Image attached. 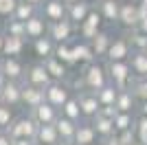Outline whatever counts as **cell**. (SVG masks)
<instances>
[{
  "instance_id": "cell-53",
  "label": "cell",
  "mask_w": 147,
  "mask_h": 145,
  "mask_svg": "<svg viewBox=\"0 0 147 145\" xmlns=\"http://www.w3.org/2000/svg\"><path fill=\"white\" fill-rule=\"evenodd\" d=\"M0 103H2V90H0Z\"/></svg>"
},
{
  "instance_id": "cell-50",
  "label": "cell",
  "mask_w": 147,
  "mask_h": 145,
  "mask_svg": "<svg viewBox=\"0 0 147 145\" xmlns=\"http://www.w3.org/2000/svg\"><path fill=\"white\" fill-rule=\"evenodd\" d=\"M61 2H66V5H73V2H77V0H61Z\"/></svg>"
},
{
  "instance_id": "cell-40",
  "label": "cell",
  "mask_w": 147,
  "mask_h": 145,
  "mask_svg": "<svg viewBox=\"0 0 147 145\" xmlns=\"http://www.w3.org/2000/svg\"><path fill=\"white\" fill-rule=\"evenodd\" d=\"M119 136H121V141L125 145H132L136 141V132H134V127H129V130H123V132H119Z\"/></svg>"
},
{
  "instance_id": "cell-16",
  "label": "cell",
  "mask_w": 147,
  "mask_h": 145,
  "mask_svg": "<svg viewBox=\"0 0 147 145\" xmlns=\"http://www.w3.org/2000/svg\"><path fill=\"white\" fill-rule=\"evenodd\" d=\"M22 84L24 81L9 79V84L2 88V103L11 106V108H22Z\"/></svg>"
},
{
  "instance_id": "cell-30",
  "label": "cell",
  "mask_w": 147,
  "mask_h": 145,
  "mask_svg": "<svg viewBox=\"0 0 147 145\" xmlns=\"http://www.w3.org/2000/svg\"><path fill=\"white\" fill-rule=\"evenodd\" d=\"M35 13H40V7L31 5V2H24V0H20L11 18H16V20H22V22H26V20H29V18H33Z\"/></svg>"
},
{
  "instance_id": "cell-41",
  "label": "cell",
  "mask_w": 147,
  "mask_h": 145,
  "mask_svg": "<svg viewBox=\"0 0 147 145\" xmlns=\"http://www.w3.org/2000/svg\"><path fill=\"white\" fill-rule=\"evenodd\" d=\"M99 115L108 117V119H114V117L119 115V108L114 106V103H110V106H101V110H99Z\"/></svg>"
},
{
  "instance_id": "cell-39",
  "label": "cell",
  "mask_w": 147,
  "mask_h": 145,
  "mask_svg": "<svg viewBox=\"0 0 147 145\" xmlns=\"http://www.w3.org/2000/svg\"><path fill=\"white\" fill-rule=\"evenodd\" d=\"M20 0H0V18H11Z\"/></svg>"
},
{
  "instance_id": "cell-51",
  "label": "cell",
  "mask_w": 147,
  "mask_h": 145,
  "mask_svg": "<svg viewBox=\"0 0 147 145\" xmlns=\"http://www.w3.org/2000/svg\"><path fill=\"white\" fill-rule=\"evenodd\" d=\"M132 145H147V143H143V141H134Z\"/></svg>"
},
{
  "instance_id": "cell-48",
  "label": "cell",
  "mask_w": 147,
  "mask_h": 145,
  "mask_svg": "<svg viewBox=\"0 0 147 145\" xmlns=\"http://www.w3.org/2000/svg\"><path fill=\"white\" fill-rule=\"evenodd\" d=\"M24 2H31V5H35V7H42L44 0H24Z\"/></svg>"
},
{
  "instance_id": "cell-37",
  "label": "cell",
  "mask_w": 147,
  "mask_h": 145,
  "mask_svg": "<svg viewBox=\"0 0 147 145\" xmlns=\"http://www.w3.org/2000/svg\"><path fill=\"white\" fill-rule=\"evenodd\" d=\"M11 106H7V103H0V130H9V125L13 123V119H16V115H13Z\"/></svg>"
},
{
  "instance_id": "cell-27",
  "label": "cell",
  "mask_w": 147,
  "mask_h": 145,
  "mask_svg": "<svg viewBox=\"0 0 147 145\" xmlns=\"http://www.w3.org/2000/svg\"><path fill=\"white\" fill-rule=\"evenodd\" d=\"M92 121V125H94V130H97L99 139H108V136H112V134L117 132V127H114V119H108V117L103 115H97Z\"/></svg>"
},
{
  "instance_id": "cell-26",
  "label": "cell",
  "mask_w": 147,
  "mask_h": 145,
  "mask_svg": "<svg viewBox=\"0 0 147 145\" xmlns=\"http://www.w3.org/2000/svg\"><path fill=\"white\" fill-rule=\"evenodd\" d=\"M7 35V33H5ZM26 37H18V35H7L5 40V53L2 55H13V57H22V53H24L26 48Z\"/></svg>"
},
{
  "instance_id": "cell-47",
  "label": "cell",
  "mask_w": 147,
  "mask_h": 145,
  "mask_svg": "<svg viewBox=\"0 0 147 145\" xmlns=\"http://www.w3.org/2000/svg\"><path fill=\"white\" fill-rule=\"evenodd\" d=\"M7 84H9V77H7V75H5L2 70H0V90H2V88H5Z\"/></svg>"
},
{
  "instance_id": "cell-15",
  "label": "cell",
  "mask_w": 147,
  "mask_h": 145,
  "mask_svg": "<svg viewBox=\"0 0 147 145\" xmlns=\"http://www.w3.org/2000/svg\"><path fill=\"white\" fill-rule=\"evenodd\" d=\"M42 101H46V95H44V88H37L33 84H22V108L33 110L35 106H40Z\"/></svg>"
},
{
  "instance_id": "cell-4",
  "label": "cell",
  "mask_w": 147,
  "mask_h": 145,
  "mask_svg": "<svg viewBox=\"0 0 147 145\" xmlns=\"http://www.w3.org/2000/svg\"><path fill=\"white\" fill-rule=\"evenodd\" d=\"M44 95H46V101L49 103H53L55 108L61 110V106H64L75 92H73V88H70L68 81H57V79H53V81L44 88Z\"/></svg>"
},
{
  "instance_id": "cell-17",
  "label": "cell",
  "mask_w": 147,
  "mask_h": 145,
  "mask_svg": "<svg viewBox=\"0 0 147 145\" xmlns=\"http://www.w3.org/2000/svg\"><path fill=\"white\" fill-rule=\"evenodd\" d=\"M42 62H44V66H46V70H49V75L53 79H57V81H66V79L70 77V66L64 64L59 57L51 55V57H46V60H42Z\"/></svg>"
},
{
  "instance_id": "cell-35",
  "label": "cell",
  "mask_w": 147,
  "mask_h": 145,
  "mask_svg": "<svg viewBox=\"0 0 147 145\" xmlns=\"http://www.w3.org/2000/svg\"><path fill=\"white\" fill-rule=\"evenodd\" d=\"M134 97L138 99V103L147 101V77H134L132 79V84H129Z\"/></svg>"
},
{
  "instance_id": "cell-22",
  "label": "cell",
  "mask_w": 147,
  "mask_h": 145,
  "mask_svg": "<svg viewBox=\"0 0 147 145\" xmlns=\"http://www.w3.org/2000/svg\"><path fill=\"white\" fill-rule=\"evenodd\" d=\"M112 40H114V37H112V31H105V29H101L97 33V37H94V40H92V51H94V57H105V55H108V51H110V44H112Z\"/></svg>"
},
{
  "instance_id": "cell-52",
  "label": "cell",
  "mask_w": 147,
  "mask_h": 145,
  "mask_svg": "<svg viewBox=\"0 0 147 145\" xmlns=\"http://www.w3.org/2000/svg\"><path fill=\"white\" fill-rule=\"evenodd\" d=\"M35 145H49V143H40V141H35Z\"/></svg>"
},
{
  "instance_id": "cell-29",
  "label": "cell",
  "mask_w": 147,
  "mask_h": 145,
  "mask_svg": "<svg viewBox=\"0 0 147 145\" xmlns=\"http://www.w3.org/2000/svg\"><path fill=\"white\" fill-rule=\"evenodd\" d=\"M64 117H68V119H73V121H81L84 119V115H81V106H79V99H77V95H73L70 99H68L64 106H61L59 110Z\"/></svg>"
},
{
  "instance_id": "cell-28",
  "label": "cell",
  "mask_w": 147,
  "mask_h": 145,
  "mask_svg": "<svg viewBox=\"0 0 147 145\" xmlns=\"http://www.w3.org/2000/svg\"><path fill=\"white\" fill-rule=\"evenodd\" d=\"M129 64H132L134 77H147V53L145 51H134L132 57H129Z\"/></svg>"
},
{
  "instance_id": "cell-32",
  "label": "cell",
  "mask_w": 147,
  "mask_h": 145,
  "mask_svg": "<svg viewBox=\"0 0 147 145\" xmlns=\"http://www.w3.org/2000/svg\"><path fill=\"white\" fill-rule=\"evenodd\" d=\"M136 112H119L114 117V127H117V132H123V130H129V127L136 125Z\"/></svg>"
},
{
  "instance_id": "cell-54",
  "label": "cell",
  "mask_w": 147,
  "mask_h": 145,
  "mask_svg": "<svg viewBox=\"0 0 147 145\" xmlns=\"http://www.w3.org/2000/svg\"><path fill=\"white\" fill-rule=\"evenodd\" d=\"M97 145H103V143H101V141H99V143H97Z\"/></svg>"
},
{
  "instance_id": "cell-12",
  "label": "cell",
  "mask_w": 147,
  "mask_h": 145,
  "mask_svg": "<svg viewBox=\"0 0 147 145\" xmlns=\"http://www.w3.org/2000/svg\"><path fill=\"white\" fill-rule=\"evenodd\" d=\"M40 13L49 22H57V20L68 18V5L61 0H44L42 7H40Z\"/></svg>"
},
{
  "instance_id": "cell-42",
  "label": "cell",
  "mask_w": 147,
  "mask_h": 145,
  "mask_svg": "<svg viewBox=\"0 0 147 145\" xmlns=\"http://www.w3.org/2000/svg\"><path fill=\"white\" fill-rule=\"evenodd\" d=\"M101 143L103 145H125L121 141V136H119V132H114L112 136H108V139H101Z\"/></svg>"
},
{
  "instance_id": "cell-25",
  "label": "cell",
  "mask_w": 147,
  "mask_h": 145,
  "mask_svg": "<svg viewBox=\"0 0 147 145\" xmlns=\"http://www.w3.org/2000/svg\"><path fill=\"white\" fill-rule=\"evenodd\" d=\"M59 132H57L55 123H42V125H37V134H35V141L40 143H49V145H55L59 141Z\"/></svg>"
},
{
  "instance_id": "cell-24",
  "label": "cell",
  "mask_w": 147,
  "mask_h": 145,
  "mask_svg": "<svg viewBox=\"0 0 147 145\" xmlns=\"http://www.w3.org/2000/svg\"><path fill=\"white\" fill-rule=\"evenodd\" d=\"M77 125H79V121H73V119H68V117H64V115H59V119L55 121V127H57V132H59V136L64 141H70V143H73V139H75Z\"/></svg>"
},
{
  "instance_id": "cell-45",
  "label": "cell",
  "mask_w": 147,
  "mask_h": 145,
  "mask_svg": "<svg viewBox=\"0 0 147 145\" xmlns=\"http://www.w3.org/2000/svg\"><path fill=\"white\" fill-rule=\"evenodd\" d=\"M136 29L143 31V33H147V16H143V18H141V22L136 24Z\"/></svg>"
},
{
  "instance_id": "cell-34",
  "label": "cell",
  "mask_w": 147,
  "mask_h": 145,
  "mask_svg": "<svg viewBox=\"0 0 147 145\" xmlns=\"http://www.w3.org/2000/svg\"><path fill=\"white\" fill-rule=\"evenodd\" d=\"M117 95H119V88L114 84H105L101 90H97V97H99V101H101V106H110V103L117 101Z\"/></svg>"
},
{
  "instance_id": "cell-38",
  "label": "cell",
  "mask_w": 147,
  "mask_h": 145,
  "mask_svg": "<svg viewBox=\"0 0 147 145\" xmlns=\"http://www.w3.org/2000/svg\"><path fill=\"white\" fill-rule=\"evenodd\" d=\"M134 132H136V141L147 143V115H138V117H136Z\"/></svg>"
},
{
  "instance_id": "cell-20",
  "label": "cell",
  "mask_w": 147,
  "mask_h": 145,
  "mask_svg": "<svg viewBox=\"0 0 147 145\" xmlns=\"http://www.w3.org/2000/svg\"><path fill=\"white\" fill-rule=\"evenodd\" d=\"M114 106L119 108V112H136L138 110V99L134 97L132 88H123V90H119Z\"/></svg>"
},
{
  "instance_id": "cell-6",
  "label": "cell",
  "mask_w": 147,
  "mask_h": 145,
  "mask_svg": "<svg viewBox=\"0 0 147 145\" xmlns=\"http://www.w3.org/2000/svg\"><path fill=\"white\" fill-rule=\"evenodd\" d=\"M132 53H134V48L129 44V37H127V33H123V35L112 40L110 51L105 55V62H125L132 57Z\"/></svg>"
},
{
  "instance_id": "cell-11",
  "label": "cell",
  "mask_w": 147,
  "mask_h": 145,
  "mask_svg": "<svg viewBox=\"0 0 147 145\" xmlns=\"http://www.w3.org/2000/svg\"><path fill=\"white\" fill-rule=\"evenodd\" d=\"M99 141L101 139H99V134H97V130H94V125H92V121L90 119H81L79 125H77L73 143L75 145H97Z\"/></svg>"
},
{
  "instance_id": "cell-9",
  "label": "cell",
  "mask_w": 147,
  "mask_h": 145,
  "mask_svg": "<svg viewBox=\"0 0 147 145\" xmlns=\"http://www.w3.org/2000/svg\"><path fill=\"white\" fill-rule=\"evenodd\" d=\"M77 99H79L84 119H94V117L99 115V110H101V101H99L97 92H92V90H79V92H77Z\"/></svg>"
},
{
  "instance_id": "cell-1",
  "label": "cell",
  "mask_w": 147,
  "mask_h": 145,
  "mask_svg": "<svg viewBox=\"0 0 147 145\" xmlns=\"http://www.w3.org/2000/svg\"><path fill=\"white\" fill-rule=\"evenodd\" d=\"M81 79H84V88H86V90H92V92L101 90L105 84H110V75H108L105 64H99L97 60L84 64V68H81Z\"/></svg>"
},
{
  "instance_id": "cell-31",
  "label": "cell",
  "mask_w": 147,
  "mask_h": 145,
  "mask_svg": "<svg viewBox=\"0 0 147 145\" xmlns=\"http://www.w3.org/2000/svg\"><path fill=\"white\" fill-rule=\"evenodd\" d=\"M55 57H59L64 64L68 66H75L77 62H75V55H73V44L70 42H57L55 46Z\"/></svg>"
},
{
  "instance_id": "cell-33",
  "label": "cell",
  "mask_w": 147,
  "mask_h": 145,
  "mask_svg": "<svg viewBox=\"0 0 147 145\" xmlns=\"http://www.w3.org/2000/svg\"><path fill=\"white\" fill-rule=\"evenodd\" d=\"M7 35H18V37H26V26L22 20H16V18H7L5 20V26H2Z\"/></svg>"
},
{
  "instance_id": "cell-5",
  "label": "cell",
  "mask_w": 147,
  "mask_h": 145,
  "mask_svg": "<svg viewBox=\"0 0 147 145\" xmlns=\"http://www.w3.org/2000/svg\"><path fill=\"white\" fill-rule=\"evenodd\" d=\"M0 70L13 81H24L26 77V64L22 62V57L13 55H0Z\"/></svg>"
},
{
  "instance_id": "cell-36",
  "label": "cell",
  "mask_w": 147,
  "mask_h": 145,
  "mask_svg": "<svg viewBox=\"0 0 147 145\" xmlns=\"http://www.w3.org/2000/svg\"><path fill=\"white\" fill-rule=\"evenodd\" d=\"M125 33H127L129 44H132L134 51H145V48H147V33H143V31H138V29L125 31Z\"/></svg>"
},
{
  "instance_id": "cell-19",
  "label": "cell",
  "mask_w": 147,
  "mask_h": 145,
  "mask_svg": "<svg viewBox=\"0 0 147 145\" xmlns=\"http://www.w3.org/2000/svg\"><path fill=\"white\" fill-rule=\"evenodd\" d=\"M92 2H88V0H77V2H73V5H68V20H73L77 26H79L84 20L88 18V13L92 11Z\"/></svg>"
},
{
  "instance_id": "cell-18",
  "label": "cell",
  "mask_w": 147,
  "mask_h": 145,
  "mask_svg": "<svg viewBox=\"0 0 147 145\" xmlns=\"http://www.w3.org/2000/svg\"><path fill=\"white\" fill-rule=\"evenodd\" d=\"M121 0H97V9L99 13L103 16L105 22H110V24H117L119 22V16H121Z\"/></svg>"
},
{
  "instance_id": "cell-49",
  "label": "cell",
  "mask_w": 147,
  "mask_h": 145,
  "mask_svg": "<svg viewBox=\"0 0 147 145\" xmlns=\"http://www.w3.org/2000/svg\"><path fill=\"white\" fill-rule=\"evenodd\" d=\"M55 145H73V143H70V141H64V139H59Z\"/></svg>"
},
{
  "instance_id": "cell-7",
  "label": "cell",
  "mask_w": 147,
  "mask_h": 145,
  "mask_svg": "<svg viewBox=\"0 0 147 145\" xmlns=\"http://www.w3.org/2000/svg\"><path fill=\"white\" fill-rule=\"evenodd\" d=\"M26 84H33L37 86V88H46V86L53 81V77L49 75V70H46V66H44V62H35V64H29L26 66V77H24Z\"/></svg>"
},
{
  "instance_id": "cell-44",
  "label": "cell",
  "mask_w": 147,
  "mask_h": 145,
  "mask_svg": "<svg viewBox=\"0 0 147 145\" xmlns=\"http://www.w3.org/2000/svg\"><path fill=\"white\" fill-rule=\"evenodd\" d=\"M13 145H35V139H13Z\"/></svg>"
},
{
  "instance_id": "cell-55",
  "label": "cell",
  "mask_w": 147,
  "mask_h": 145,
  "mask_svg": "<svg viewBox=\"0 0 147 145\" xmlns=\"http://www.w3.org/2000/svg\"><path fill=\"white\" fill-rule=\"evenodd\" d=\"M145 53H147V48H145Z\"/></svg>"
},
{
  "instance_id": "cell-21",
  "label": "cell",
  "mask_w": 147,
  "mask_h": 145,
  "mask_svg": "<svg viewBox=\"0 0 147 145\" xmlns=\"http://www.w3.org/2000/svg\"><path fill=\"white\" fill-rule=\"evenodd\" d=\"M31 46H33V53H35L40 60H46V57H51V55H55L57 42H55L51 35H44V37L33 40V42H31Z\"/></svg>"
},
{
  "instance_id": "cell-43",
  "label": "cell",
  "mask_w": 147,
  "mask_h": 145,
  "mask_svg": "<svg viewBox=\"0 0 147 145\" xmlns=\"http://www.w3.org/2000/svg\"><path fill=\"white\" fill-rule=\"evenodd\" d=\"M0 145H13V139L7 130H0Z\"/></svg>"
},
{
  "instance_id": "cell-23",
  "label": "cell",
  "mask_w": 147,
  "mask_h": 145,
  "mask_svg": "<svg viewBox=\"0 0 147 145\" xmlns=\"http://www.w3.org/2000/svg\"><path fill=\"white\" fill-rule=\"evenodd\" d=\"M73 55L77 64H88V62H94V51H92V44L86 40H77L73 42Z\"/></svg>"
},
{
  "instance_id": "cell-13",
  "label": "cell",
  "mask_w": 147,
  "mask_h": 145,
  "mask_svg": "<svg viewBox=\"0 0 147 145\" xmlns=\"http://www.w3.org/2000/svg\"><path fill=\"white\" fill-rule=\"evenodd\" d=\"M24 26H26V40H29V42H33V40H37V37L49 35L51 22L44 18L42 13H35L33 18H29V20L24 22Z\"/></svg>"
},
{
  "instance_id": "cell-10",
  "label": "cell",
  "mask_w": 147,
  "mask_h": 145,
  "mask_svg": "<svg viewBox=\"0 0 147 145\" xmlns=\"http://www.w3.org/2000/svg\"><path fill=\"white\" fill-rule=\"evenodd\" d=\"M138 22H141L138 0H136V2H123L121 5V16H119V24H121L125 31H132V29H136Z\"/></svg>"
},
{
  "instance_id": "cell-14",
  "label": "cell",
  "mask_w": 147,
  "mask_h": 145,
  "mask_svg": "<svg viewBox=\"0 0 147 145\" xmlns=\"http://www.w3.org/2000/svg\"><path fill=\"white\" fill-rule=\"evenodd\" d=\"M31 112V117L42 125V123H55L57 119H59V108H55L53 103H49V101H42L40 106H35L33 110H29Z\"/></svg>"
},
{
  "instance_id": "cell-8",
  "label": "cell",
  "mask_w": 147,
  "mask_h": 145,
  "mask_svg": "<svg viewBox=\"0 0 147 145\" xmlns=\"http://www.w3.org/2000/svg\"><path fill=\"white\" fill-rule=\"evenodd\" d=\"M75 31H77V24L73 20H57V22H51L49 26V35L55 40V42H70L75 35Z\"/></svg>"
},
{
  "instance_id": "cell-3",
  "label": "cell",
  "mask_w": 147,
  "mask_h": 145,
  "mask_svg": "<svg viewBox=\"0 0 147 145\" xmlns=\"http://www.w3.org/2000/svg\"><path fill=\"white\" fill-rule=\"evenodd\" d=\"M37 125H40V123H37V121L31 117V112H29V115L16 117L7 132L11 134V139H35Z\"/></svg>"
},
{
  "instance_id": "cell-2",
  "label": "cell",
  "mask_w": 147,
  "mask_h": 145,
  "mask_svg": "<svg viewBox=\"0 0 147 145\" xmlns=\"http://www.w3.org/2000/svg\"><path fill=\"white\" fill-rule=\"evenodd\" d=\"M105 68H108V75H110V81L117 86L119 90L129 88L132 79H134L129 60H125V62H105Z\"/></svg>"
},
{
  "instance_id": "cell-46",
  "label": "cell",
  "mask_w": 147,
  "mask_h": 145,
  "mask_svg": "<svg viewBox=\"0 0 147 145\" xmlns=\"http://www.w3.org/2000/svg\"><path fill=\"white\" fill-rule=\"evenodd\" d=\"M5 40H7V35H5V31L0 29V55L5 53Z\"/></svg>"
}]
</instances>
